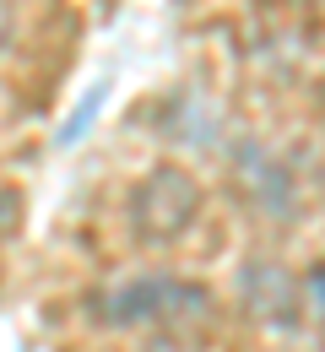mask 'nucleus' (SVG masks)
<instances>
[{
	"label": "nucleus",
	"mask_w": 325,
	"mask_h": 352,
	"mask_svg": "<svg viewBox=\"0 0 325 352\" xmlns=\"http://www.w3.org/2000/svg\"><path fill=\"white\" fill-rule=\"evenodd\" d=\"M309 282H315V298H320V314H325V265H315V276H309Z\"/></svg>",
	"instance_id": "4"
},
{
	"label": "nucleus",
	"mask_w": 325,
	"mask_h": 352,
	"mask_svg": "<svg viewBox=\"0 0 325 352\" xmlns=\"http://www.w3.org/2000/svg\"><path fill=\"white\" fill-rule=\"evenodd\" d=\"M201 309H212L206 287H190L174 276H141V282H125L120 293H109L98 314L109 325H141V320H174V314H201Z\"/></svg>",
	"instance_id": "2"
},
{
	"label": "nucleus",
	"mask_w": 325,
	"mask_h": 352,
	"mask_svg": "<svg viewBox=\"0 0 325 352\" xmlns=\"http://www.w3.org/2000/svg\"><path fill=\"white\" fill-rule=\"evenodd\" d=\"M195 212H201V190L179 168H157L131 190V222H136V239H146V244L179 239L195 222Z\"/></svg>",
	"instance_id": "1"
},
{
	"label": "nucleus",
	"mask_w": 325,
	"mask_h": 352,
	"mask_svg": "<svg viewBox=\"0 0 325 352\" xmlns=\"http://www.w3.org/2000/svg\"><path fill=\"white\" fill-rule=\"evenodd\" d=\"M146 352H190V347H185V342H174V336H163V342H152Z\"/></svg>",
	"instance_id": "3"
},
{
	"label": "nucleus",
	"mask_w": 325,
	"mask_h": 352,
	"mask_svg": "<svg viewBox=\"0 0 325 352\" xmlns=\"http://www.w3.org/2000/svg\"><path fill=\"white\" fill-rule=\"evenodd\" d=\"M11 206H16V201H11L5 190H0V222H11Z\"/></svg>",
	"instance_id": "5"
}]
</instances>
